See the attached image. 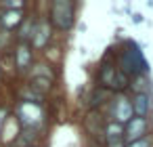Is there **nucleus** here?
<instances>
[{
	"instance_id": "nucleus-1",
	"label": "nucleus",
	"mask_w": 153,
	"mask_h": 147,
	"mask_svg": "<svg viewBox=\"0 0 153 147\" xmlns=\"http://www.w3.org/2000/svg\"><path fill=\"white\" fill-rule=\"evenodd\" d=\"M120 67L126 76H138V74H145L147 72V61H145V55L143 51L134 44V42H128L126 49L122 51V57H120Z\"/></svg>"
},
{
	"instance_id": "nucleus-2",
	"label": "nucleus",
	"mask_w": 153,
	"mask_h": 147,
	"mask_svg": "<svg viewBox=\"0 0 153 147\" xmlns=\"http://www.w3.org/2000/svg\"><path fill=\"white\" fill-rule=\"evenodd\" d=\"M53 23L59 30H69L74 25V4L67 2V0H57L53 2Z\"/></svg>"
},
{
	"instance_id": "nucleus-3",
	"label": "nucleus",
	"mask_w": 153,
	"mask_h": 147,
	"mask_svg": "<svg viewBox=\"0 0 153 147\" xmlns=\"http://www.w3.org/2000/svg\"><path fill=\"white\" fill-rule=\"evenodd\" d=\"M145 132H147V118H132L126 126V137H128L130 143L143 141Z\"/></svg>"
},
{
	"instance_id": "nucleus-4",
	"label": "nucleus",
	"mask_w": 153,
	"mask_h": 147,
	"mask_svg": "<svg viewBox=\"0 0 153 147\" xmlns=\"http://www.w3.org/2000/svg\"><path fill=\"white\" fill-rule=\"evenodd\" d=\"M113 113H115V120L120 122V124H128L130 120H132V113H134V109H132V101H128L126 97H120L117 101H115V107H113Z\"/></svg>"
},
{
	"instance_id": "nucleus-5",
	"label": "nucleus",
	"mask_w": 153,
	"mask_h": 147,
	"mask_svg": "<svg viewBox=\"0 0 153 147\" xmlns=\"http://www.w3.org/2000/svg\"><path fill=\"white\" fill-rule=\"evenodd\" d=\"M132 109H134L136 118H145V116L149 113V109H151L149 95H145V93H138V95L134 97V101H132Z\"/></svg>"
},
{
	"instance_id": "nucleus-6",
	"label": "nucleus",
	"mask_w": 153,
	"mask_h": 147,
	"mask_svg": "<svg viewBox=\"0 0 153 147\" xmlns=\"http://www.w3.org/2000/svg\"><path fill=\"white\" fill-rule=\"evenodd\" d=\"M107 134H109V147H124V132H122V126L111 124V126L107 128Z\"/></svg>"
},
{
	"instance_id": "nucleus-7",
	"label": "nucleus",
	"mask_w": 153,
	"mask_h": 147,
	"mask_svg": "<svg viewBox=\"0 0 153 147\" xmlns=\"http://www.w3.org/2000/svg\"><path fill=\"white\" fill-rule=\"evenodd\" d=\"M48 25L46 23H40L38 28H36V34L32 36V40H34V46H44V42L48 40Z\"/></svg>"
},
{
	"instance_id": "nucleus-8",
	"label": "nucleus",
	"mask_w": 153,
	"mask_h": 147,
	"mask_svg": "<svg viewBox=\"0 0 153 147\" xmlns=\"http://www.w3.org/2000/svg\"><path fill=\"white\" fill-rule=\"evenodd\" d=\"M30 61H32V51H30L25 44H21V46L17 49V65H19V67H27Z\"/></svg>"
},
{
	"instance_id": "nucleus-9",
	"label": "nucleus",
	"mask_w": 153,
	"mask_h": 147,
	"mask_svg": "<svg viewBox=\"0 0 153 147\" xmlns=\"http://www.w3.org/2000/svg\"><path fill=\"white\" fill-rule=\"evenodd\" d=\"M2 21H4V25H9V28H13V25H17V23L21 21V13H7Z\"/></svg>"
},
{
	"instance_id": "nucleus-10",
	"label": "nucleus",
	"mask_w": 153,
	"mask_h": 147,
	"mask_svg": "<svg viewBox=\"0 0 153 147\" xmlns=\"http://www.w3.org/2000/svg\"><path fill=\"white\" fill-rule=\"evenodd\" d=\"M128 147H149V141L143 139V141H136V143H130Z\"/></svg>"
},
{
	"instance_id": "nucleus-11",
	"label": "nucleus",
	"mask_w": 153,
	"mask_h": 147,
	"mask_svg": "<svg viewBox=\"0 0 153 147\" xmlns=\"http://www.w3.org/2000/svg\"><path fill=\"white\" fill-rule=\"evenodd\" d=\"M132 21H134V23H140V21H143V15L134 13V15H132Z\"/></svg>"
},
{
	"instance_id": "nucleus-12",
	"label": "nucleus",
	"mask_w": 153,
	"mask_h": 147,
	"mask_svg": "<svg viewBox=\"0 0 153 147\" xmlns=\"http://www.w3.org/2000/svg\"><path fill=\"white\" fill-rule=\"evenodd\" d=\"M2 118H4V111H2V109H0V124H2Z\"/></svg>"
}]
</instances>
